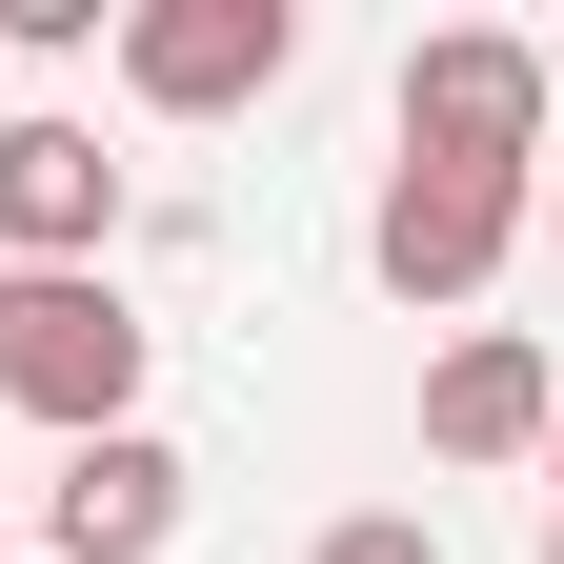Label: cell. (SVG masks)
<instances>
[{
  "mask_svg": "<svg viewBox=\"0 0 564 564\" xmlns=\"http://www.w3.org/2000/svg\"><path fill=\"white\" fill-rule=\"evenodd\" d=\"M0 403L61 423V444L141 423V303H121L101 262H0Z\"/></svg>",
  "mask_w": 564,
  "mask_h": 564,
  "instance_id": "cell-1",
  "label": "cell"
},
{
  "mask_svg": "<svg viewBox=\"0 0 564 564\" xmlns=\"http://www.w3.org/2000/svg\"><path fill=\"white\" fill-rule=\"evenodd\" d=\"M544 101H564V61H544L524 21L403 41V162H444V182H524V162H544Z\"/></svg>",
  "mask_w": 564,
  "mask_h": 564,
  "instance_id": "cell-2",
  "label": "cell"
},
{
  "mask_svg": "<svg viewBox=\"0 0 564 564\" xmlns=\"http://www.w3.org/2000/svg\"><path fill=\"white\" fill-rule=\"evenodd\" d=\"M303 61V0H121V101L141 121H242Z\"/></svg>",
  "mask_w": 564,
  "mask_h": 564,
  "instance_id": "cell-3",
  "label": "cell"
},
{
  "mask_svg": "<svg viewBox=\"0 0 564 564\" xmlns=\"http://www.w3.org/2000/svg\"><path fill=\"white\" fill-rule=\"evenodd\" d=\"M182 505H202V464L162 423H101V444H61V484H41V564H162Z\"/></svg>",
  "mask_w": 564,
  "mask_h": 564,
  "instance_id": "cell-4",
  "label": "cell"
},
{
  "mask_svg": "<svg viewBox=\"0 0 564 564\" xmlns=\"http://www.w3.org/2000/svg\"><path fill=\"white\" fill-rule=\"evenodd\" d=\"M505 242H524V182H444V162H383V202H364V262L403 282V303H484V282H505Z\"/></svg>",
  "mask_w": 564,
  "mask_h": 564,
  "instance_id": "cell-5",
  "label": "cell"
},
{
  "mask_svg": "<svg viewBox=\"0 0 564 564\" xmlns=\"http://www.w3.org/2000/svg\"><path fill=\"white\" fill-rule=\"evenodd\" d=\"M544 423H564V383H544L524 323H464L423 364V464H544Z\"/></svg>",
  "mask_w": 564,
  "mask_h": 564,
  "instance_id": "cell-6",
  "label": "cell"
},
{
  "mask_svg": "<svg viewBox=\"0 0 564 564\" xmlns=\"http://www.w3.org/2000/svg\"><path fill=\"white\" fill-rule=\"evenodd\" d=\"M101 242H121L101 121H0V262H101Z\"/></svg>",
  "mask_w": 564,
  "mask_h": 564,
  "instance_id": "cell-7",
  "label": "cell"
},
{
  "mask_svg": "<svg viewBox=\"0 0 564 564\" xmlns=\"http://www.w3.org/2000/svg\"><path fill=\"white\" fill-rule=\"evenodd\" d=\"M303 564H444V524H423V505H364V524H323Z\"/></svg>",
  "mask_w": 564,
  "mask_h": 564,
  "instance_id": "cell-8",
  "label": "cell"
},
{
  "mask_svg": "<svg viewBox=\"0 0 564 564\" xmlns=\"http://www.w3.org/2000/svg\"><path fill=\"white\" fill-rule=\"evenodd\" d=\"M544 564H564V505H544Z\"/></svg>",
  "mask_w": 564,
  "mask_h": 564,
  "instance_id": "cell-9",
  "label": "cell"
},
{
  "mask_svg": "<svg viewBox=\"0 0 564 564\" xmlns=\"http://www.w3.org/2000/svg\"><path fill=\"white\" fill-rule=\"evenodd\" d=\"M544 223H564V182H544Z\"/></svg>",
  "mask_w": 564,
  "mask_h": 564,
  "instance_id": "cell-10",
  "label": "cell"
},
{
  "mask_svg": "<svg viewBox=\"0 0 564 564\" xmlns=\"http://www.w3.org/2000/svg\"><path fill=\"white\" fill-rule=\"evenodd\" d=\"M544 464H564V423H544Z\"/></svg>",
  "mask_w": 564,
  "mask_h": 564,
  "instance_id": "cell-11",
  "label": "cell"
}]
</instances>
